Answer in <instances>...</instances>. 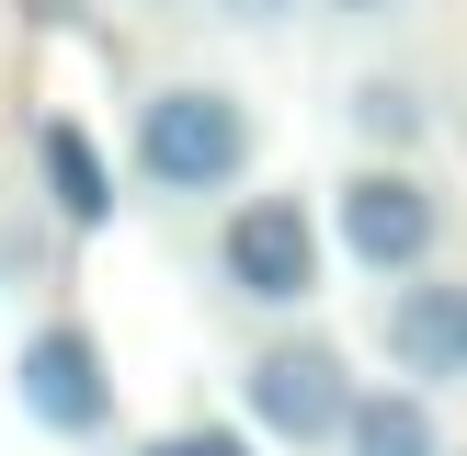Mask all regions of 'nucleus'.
Masks as SVG:
<instances>
[{"instance_id": "obj_5", "label": "nucleus", "mask_w": 467, "mask_h": 456, "mask_svg": "<svg viewBox=\"0 0 467 456\" xmlns=\"http://www.w3.org/2000/svg\"><path fill=\"white\" fill-rule=\"evenodd\" d=\"M240 410H251V433H274V445H331L342 410H354V354H342L331 331L263 342V354L240 365Z\"/></svg>"}, {"instance_id": "obj_3", "label": "nucleus", "mask_w": 467, "mask_h": 456, "mask_svg": "<svg viewBox=\"0 0 467 456\" xmlns=\"http://www.w3.org/2000/svg\"><path fill=\"white\" fill-rule=\"evenodd\" d=\"M217 285L240 308H308L331 285V217L308 194H228L217 217Z\"/></svg>"}, {"instance_id": "obj_1", "label": "nucleus", "mask_w": 467, "mask_h": 456, "mask_svg": "<svg viewBox=\"0 0 467 456\" xmlns=\"http://www.w3.org/2000/svg\"><path fill=\"white\" fill-rule=\"evenodd\" d=\"M126 160H137V182H149L160 205H217V194H240L251 160H263V114L228 80H160L149 103H137V126H126Z\"/></svg>"}, {"instance_id": "obj_7", "label": "nucleus", "mask_w": 467, "mask_h": 456, "mask_svg": "<svg viewBox=\"0 0 467 456\" xmlns=\"http://www.w3.org/2000/svg\"><path fill=\"white\" fill-rule=\"evenodd\" d=\"M35 182H46V217L68 228V240H91V228H114V160H103V137L80 126V114H46L35 126Z\"/></svg>"}, {"instance_id": "obj_6", "label": "nucleus", "mask_w": 467, "mask_h": 456, "mask_svg": "<svg viewBox=\"0 0 467 456\" xmlns=\"http://www.w3.org/2000/svg\"><path fill=\"white\" fill-rule=\"evenodd\" d=\"M377 342H388V365H400L410 388H433V399H445V388L467 377V274H400V285H388V319H377Z\"/></svg>"}, {"instance_id": "obj_12", "label": "nucleus", "mask_w": 467, "mask_h": 456, "mask_svg": "<svg viewBox=\"0 0 467 456\" xmlns=\"http://www.w3.org/2000/svg\"><path fill=\"white\" fill-rule=\"evenodd\" d=\"M205 12H217V23H240V35H285L308 0H205Z\"/></svg>"}, {"instance_id": "obj_13", "label": "nucleus", "mask_w": 467, "mask_h": 456, "mask_svg": "<svg viewBox=\"0 0 467 456\" xmlns=\"http://www.w3.org/2000/svg\"><path fill=\"white\" fill-rule=\"evenodd\" d=\"M319 12H331V23H388L400 0H319Z\"/></svg>"}, {"instance_id": "obj_14", "label": "nucleus", "mask_w": 467, "mask_h": 456, "mask_svg": "<svg viewBox=\"0 0 467 456\" xmlns=\"http://www.w3.org/2000/svg\"><path fill=\"white\" fill-rule=\"evenodd\" d=\"M445 456H467V445H445Z\"/></svg>"}, {"instance_id": "obj_11", "label": "nucleus", "mask_w": 467, "mask_h": 456, "mask_svg": "<svg viewBox=\"0 0 467 456\" xmlns=\"http://www.w3.org/2000/svg\"><path fill=\"white\" fill-rule=\"evenodd\" d=\"M137 456H251L228 422H182V433H160V445H137Z\"/></svg>"}, {"instance_id": "obj_2", "label": "nucleus", "mask_w": 467, "mask_h": 456, "mask_svg": "<svg viewBox=\"0 0 467 456\" xmlns=\"http://www.w3.org/2000/svg\"><path fill=\"white\" fill-rule=\"evenodd\" d=\"M331 240H342V263L354 274H422L433 251H445V194H433V171L422 160H388V149H365L354 171L331 182Z\"/></svg>"}, {"instance_id": "obj_4", "label": "nucleus", "mask_w": 467, "mask_h": 456, "mask_svg": "<svg viewBox=\"0 0 467 456\" xmlns=\"http://www.w3.org/2000/svg\"><path fill=\"white\" fill-rule=\"evenodd\" d=\"M12 399L35 433H57V445H103L114 433V354L91 319H35L12 354Z\"/></svg>"}, {"instance_id": "obj_8", "label": "nucleus", "mask_w": 467, "mask_h": 456, "mask_svg": "<svg viewBox=\"0 0 467 456\" xmlns=\"http://www.w3.org/2000/svg\"><path fill=\"white\" fill-rule=\"evenodd\" d=\"M331 456H445V422H433V388H354V410H342Z\"/></svg>"}, {"instance_id": "obj_10", "label": "nucleus", "mask_w": 467, "mask_h": 456, "mask_svg": "<svg viewBox=\"0 0 467 456\" xmlns=\"http://www.w3.org/2000/svg\"><path fill=\"white\" fill-rule=\"evenodd\" d=\"M23 285H46V228L0 217V296H23Z\"/></svg>"}, {"instance_id": "obj_9", "label": "nucleus", "mask_w": 467, "mask_h": 456, "mask_svg": "<svg viewBox=\"0 0 467 456\" xmlns=\"http://www.w3.org/2000/svg\"><path fill=\"white\" fill-rule=\"evenodd\" d=\"M342 126H354L365 149H388V160H422V149H433V91L400 80V68H377V80L342 91Z\"/></svg>"}]
</instances>
